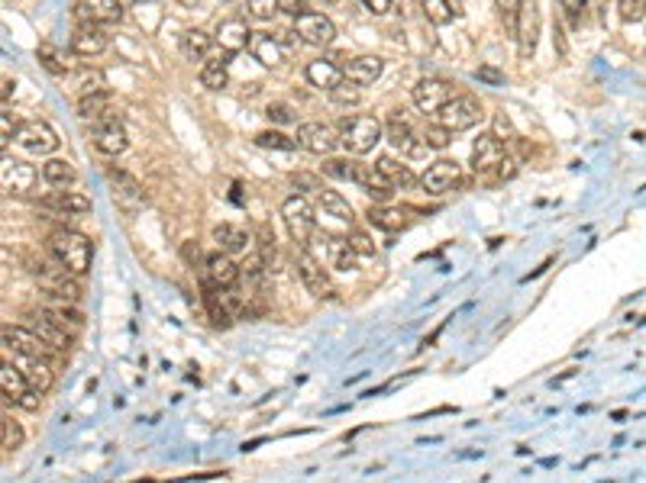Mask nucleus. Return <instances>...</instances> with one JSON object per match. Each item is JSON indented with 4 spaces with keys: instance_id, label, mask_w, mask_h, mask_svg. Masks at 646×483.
Returning a JSON list of instances; mask_svg holds the SVG:
<instances>
[{
    "instance_id": "f8f14e48",
    "label": "nucleus",
    "mask_w": 646,
    "mask_h": 483,
    "mask_svg": "<svg viewBox=\"0 0 646 483\" xmlns=\"http://www.w3.org/2000/svg\"><path fill=\"white\" fill-rule=\"evenodd\" d=\"M16 146H23L30 155H53L59 148V136L43 119H26L16 132Z\"/></svg>"
},
{
    "instance_id": "13d9d810",
    "label": "nucleus",
    "mask_w": 646,
    "mask_h": 483,
    "mask_svg": "<svg viewBox=\"0 0 646 483\" xmlns=\"http://www.w3.org/2000/svg\"><path fill=\"white\" fill-rule=\"evenodd\" d=\"M495 136H498V139H514V126H511V119H507L505 113L495 117Z\"/></svg>"
},
{
    "instance_id": "864d4df0",
    "label": "nucleus",
    "mask_w": 646,
    "mask_h": 483,
    "mask_svg": "<svg viewBox=\"0 0 646 483\" xmlns=\"http://www.w3.org/2000/svg\"><path fill=\"white\" fill-rule=\"evenodd\" d=\"M352 168H356V161H340V158L323 165V171H327L330 177H340V181H352Z\"/></svg>"
},
{
    "instance_id": "c9c22d12",
    "label": "nucleus",
    "mask_w": 646,
    "mask_h": 483,
    "mask_svg": "<svg viewBox=\"0 0 646 483\" xmlns=\"http://www.w3.org/2000/svg\"><path fill=\"white\" fill-rule=\"evenodd\" d=\"M227 52L223 55H217V59H210V62H204V68H201V84L207 90H223L227 84H230V71H227Z\"/></svg>"
},
{
    "instance_id": "3c124183",
    "label": "nucleus",
    "mask_w": 646,
    "mask_h": 483,
    "mask_svg": "<svg viewBox=\"0 0 646 483\" xmlns=\"http://www.w3.org/2000/svg\"><path fill=\"white\" fill-rule=\"evenodd\" d=\"M265 117L272 119V123H294L297 113H294V107H288V103H268Z\"/></svg>"
},
{
    "instance_id": "f257e3e1",
    "label": "nucleus",
    "mask_w": 646,
    "mask_h": 483,
    "mask_svg": "<svg viewBox=\"0 0 646 483\" xmlns=\"http://www.w3.org/2000/svg\"><path fill=\"white\" fill-rule=\"evenodd\" d=\"M49 255L68 268L74 278H84L91 271V261H94V245H91L88 235L74 232V229H55L49 235Z\"/></svg>"
},
{
    "instance_id": "4468645a",
    "label": "nucleus",
    "mask_w": 646,
    "mask_h": 483,
    "mask_svg": "<svg viewBox=\"0 0 646 483\" xmlns=\"http://www.w3.org/2000/svg\"><path fill=\"white\" fill-rule=\"evenodd\" d=\"M91 142L101 155H123L127 152V129L120 123V117H111V119H97L91 126Z\"/></svg>"
},
{
    "instance_id": "bb28decb",
    "label": "nucleus",
    "mask_w": 646,
    "mask_h": 483,
    "mask_svg": "<svg viewBox=\"0 0 646 483\" xmlns=\"http://www.w3.org/2000/svg\"><path fill=\"white\" fill-rule=\"evenodd\" d=\"M342 71H346V80H356L359 88H365V84H375V80L381 78L385 62H381L379 55H359V59L346 62Z\"/></svg>"
},
{
    "instance_id": "39448f33",
    "label": "nucleus",
    "mask_w": 646,
    "mask_h": 483,
    "mask_svg": "<svg viewBox=\"0 0 646 483\" xmlns=\"http://www.w3.org/2000/svg\"><path fill=\"white\" fill-rule=\"evenodd\" d=\"M482 117H485L482 103H478L472 94H459L437 113V123L446 126L449 132H466V129H472V126L482 123Z\"/></svg>"
},
{
    "instance_id": "cd10ccee",
    "label": "nucleus",
    "mask_w": 646,
    "mask_h": 483,
    "mask_svg": "<svg viewBox=\"0 0 646 483\" xmlns=\"http://www.w3.org/2000/svg\"><path fill=\"white\" fill-rule=\"evenodd\" d=\"M307 80H311L313 88L320 90H333L336 84H342L346 80V71L340 68V62L333 59H317L307 65Z\"/></svg>"
},
{
    "instance_id": "79ce46f5",
    "label": "nucleus",
    "mask_w": 646,
    "mask_h": 483,
    "mask_svg": "<svg viewBox=\"0 0 646 483\" xmlns=\"http://www.w3.org/2000/svg\"><path fill=\"white\" fill-rule=\"evenodd\" d=\"M74 88H78V97L101 94V90H104V78H101V71H91V68H82V71L74 74Z\"/></svg>"
},
{
    "instance_id": "603ef678",
    "label": "nucleus",
    "mask_w": 646,
    "mask_h": 483,
    "mask_svg": "<svg viewBox=\"0 0 646 483\" xmlns=\"http://www.w3.org/2000/svg\"><path fill=\"white\" fill-rule=\"evenodd\" d=\"M16 132H20V126L14 123V113L4 110V113H0V146L7 148L10 142L16 139Z\"/></svg>"
},
{
    "instance_id": "a878e982",
    "label": "nucleus",
    "mask_w": 646,
    "mask_h": 483,
    "mask_svg": "<svg viewBox=\"0 0 646 483\" xmlns=\"http://www.w3.org/2000/svg\"><path fill=\"white\" fill-rule=\"evenodd\" d=\"M39 204H43L45 210L62 213V216H84V213H91V200L78 191H53L49 197L39 200Z\"/></svg>"
},
{
    "instance_id": "6e6d98bb",
    "label": "nucleus",
    "mask_w": 646,
    "mask_h": 483,
    "mask_svg": "<svg viewBox=\"0 0 646 483\" xmlns=\"http://www.w3.org/2000/svg\"><path fill=\"white\" fill-rule=\"evenodd\" d=\"M291 184H294L297 191H323V187H320V181L313 175H291Z\"/></svg>"
},
{
    "instance_id": "20e7f679",
    "label": "nucleus",
    "mask_w": 646,
    "mask_h": 483,
    "mask_svg": "<svg viewBox=\"0 0 646 483\" xmlns=\"http://www.w3.org/2000/svg\"><path fill=\"white\" fill-rule=\"evenodd\" d=\"M4 361L16 365L23 371V377L30 381V387L36 390L39 396H45L53 390L55 384V374H53V361L39 358V355H30V352H20L14 345H4Z\"/></svg>"
},
{
    "instance_id": "c03bdc74",
    "label": "nucleus",
    "mask_w": 646,
    "mask_h": 483,
    "mask_svg": "<svg viewBox=\"0 0 646 483\" xmlns=\"http://www.w3.org/2000/svg\"><path fill=\"white\" fill-rule=\"evenodd\" d=\"M0 432H4V451H16V448L23 445V429L10 412L0 419Z\"/></svg>"
},
{
    "instance_id": "4c0bfd02",
    "label": "nucleus",
    "mask_w": 646,
    "mask_h": 483,
    "mask_svg": "<svg viewBox=\"0 0 646 483\" xmlns=\"http://www.w3.org/2000/svg\"><path fill=\"white\" fill-rule=\"evenodd\" d=\"M379 168H381V175H385L388 181L394 184V187H401V191H408V187H414V184H417L414 171H410L408 165H401L398 158H391V155H381Z\"/></svg>"
},
{
    "instance_id": "49530a36",
    "label": "nucleus",
    "mask_w": 646,
    "mask_h": 483,
    "mask_svg": "<svg viewBox=\"0 0 646 483\" xmlns=\"http://www.w3.org/2000/svg\"><path fill=\"white\" fill-rule=\"evenodd\" d=\"M246 14L259 23H268L278 14V0H246Z\"/></svg>"
},
{
    "instance_id": "f704fd0d",
    "label": "nucleus",
    "mask_w": 646,
    "mask_h": 483,
    "mask_svg": "<svg viewBox=\"0 0 646 483\" xmlns=\"http://www.w3.org/2000/svg\"><path fill=\"white\" fill-rule=\"evenodd\" d=\"M317 204H320V210H323V216H333V220H340V223H352V220H356V213H352L350 200L340 197L336 191H320L317 194Z\"/></svg>"
},
{
    "instance_id": "a211bd4d",
    "label": "nucleus",
    "mask_w": 646,
    "mask_h": 483,
    "mask_svg": "<svg viewBox=\"0 0 646 483\" xmlns=\"http://www.w3.org/2000/svg\"><path fill=\"white\" fill-rule=\"evenodd\" d=\"M4 345H14L20 352H30V355H39L45 361H59L65 355H59L53 345H45L43 338L36 336L33 329H23V326H4Z\"/></svg>"
},
{
    "instance_id": "680f3d73",
    "label": "nucleus",
    "mask_w": 646,
    "mask_h": 483,
    "mask_svg": "<svg viewBox=\"0 0 646 483\" xmlns=\"http://www.w3.org/2000/svg\"><path fill=\"white\" fill-rule=\"evenodd\" d=\"M559 4H563V10L565 14H582V10H585V0H559Z\"/></svg>"
},
{
    "instance_id": "72a5a7b5",
    "label": "nucleus",
    "mask_w": 646,
    "mask_h": 483,
    "mask_svg": "<svg viewBox=\"0 0 646 483\" xmlns=\"http://www.w3.org/2000/svg\"><path fill=\"white\" fill-rule=\"evenodd\" d=\"M39 177V171H33L30 165H20V161H10L4 158V187L14 184L16 194H30L33 191V181Z\"/></svg>"
},
{
    "instance_id": "ddd939ff",
    "label": "nucleus",
    "mask_w": 646,
    "mask_h": 483,
    "mask_svg": "<svg viewBox=\"0 0 646 483\" xmlns=\"http://www.w3.org/2000/svg\"><path fill=\"white\" fill-rule=\"evenodd\" d=\"M297 146L311 155H330L336 146H340V129L327 123H301L297 126Z\"/></svg>"
},
{
    "instance_id": "dca6fc26",
    "label": "nucleus",
    "mask_w": 646,
    "mask_h": 483,
    "mask_svg": "<svg viewBox=\"0 0 646 483\" xmlns=\"http://www.w3.org/2000/svg\"><path fill=\"white\" fill-rule=\"evenodd\" d=\"M514 39H517L520 45V55H524V59H534L536 43H540V10H536V0H524Z\"/></svg>"
},
{
    "instance_id": "1a4fd4ad",
    "label": "nucleus",
    "mask_w": 646,
    "mask_h": 483,
    "mask_svg": "<svg viewBox=\"0 0 646 483\" xmlns=\"http://www.w3.org/2000/svg\"><path fill=\"white\" fill-rule=\"evenodd\" d=\"M385 139L401 155H408V158H420L424 152H430V148L424 146V136H417L414 126H410L408 117H401V113H391V117H388Z\"/></svg>"
},
{
    "instance_id": "6e6552de",
    "label": "nucleus",
    "mask_w": 646,
    "mask_h": 483,
    "mask_svg": "<svg viewBox=\"0 0 646 483\" xmlns=\"http://www.w3.org/2000/svg\"><path fill=\"white\" fill-rule=\"evenodd\" d=\"M107 181H111L113 187V200H117V206L123 213H136L146 206V187H142L140 181H136L130 171L123 168H107Z\"/></svg>"
},
{
    "instance_id": "f03ea898",
    "label": "nucleus",
    "mask_w": 646,
    "mask_h": 483,
    "mask_svg": "<svg viewBox=\"0 0 646 483\" xmlns=\"http://www.w3.org/2000/svg\"><path fill=\"white\" fill-rule=\"evenodd\" d=\"M381 136H385V126L375 117L356 113V117H346L340 123V146L350 155H369L381 142Z\"/></svg>"
},
{
    "instance_id": "0e129e2a",
    "label": "nucleus",
    "mask_w": 646,
    "mask_h": 483,
    "mask_svg": "<svg viewBox=\"0 0 646 483\" xmlns=\"http://www.w3.org/2000/svg\"><path fill=\"white\" fill-rule=\"evenodd\" d=\"M330 4H336V0H330Z\"/></svg>"
},
{
    "instance_id": "aec40b11",
    "label": "nucleus",
    "mask_w": 646,
    "mask_h": 483,
    "mask_svg": "<svg viewBox=\"0 0 646 483\" xmlns=\"http://www.w3.org/2000/svg\"><path fill=\"white\" fill-rule=\"evenodd\" d=\"M201 280H210L214 287H223V290H230V287L239 284V268L230 255H207L204 258V268H201Z\"/></svg>"
},
{
    "instance_id": "4d7b16f0",
    "label": "nucleus",
    "mask_w": 646,
    "mask_h": 483,
    "mask_svg": "<svg viewBox=\"0 0 646 483\" xmlns=\"http://www.w3.org/2000/svg\"><path fill=\"white\" fill-rule=\"evenodd\" d=\"M278 14H288V16H304V0H278Z\"/></svg>"
},
{
    "instance_id": "5701e85b",
    "label": "nucleus",
    "mask_w": 646,
    "mask_h": 483,
    "mask_svg": "<svg viewBox=\"0 0 646 483\" xmlns=\"http://www.w3.org/2000/svg\"><path fill=\"white\" fill-rule=\"evenodd\" d=\"M104 49H107L104 26H94V23H78V26H74V36H72L74 55H82V59H97Z\"/></svg>"
},
{
    "instance_id": "9b49d317",
    "label": "nucleus",
    "mask_w": 646,
    "mask_h": 483,
    "mask_svg": "<svg viewBox=\"0 0 646 483\" xmlns=\"http://www.w3.org/2000/svg\"><path fill=\"white\" fill-rule=\"evenodd\" d=\"M459 181H462L459 165H456V161H449V158L433 161L430 168L420 175V187H424V194H430V197H443V194L456 191V187H459Z\"/></svg>"
},
{
    "instance_id": "4be33fe9",
    "label": "nucleus",
    "mask_w": 646,
    "mask_h": 483,
    "mask_svg": "<svg viewBox=\"0 0 646 483\" xmlns=\"http://www.w3.org/2000/svg\"><path fill=\"white\" fill-rule=\"evenodd\" d=\"M501 161H505V146H501L498 136H495V132L478 136L476 146H472V171H476V175H485V171L498 168Z\"/></svg>"
},
{
    "instance_id": "5fc2aeb1",
    "label": "nucleus",
    "mask_w": 646,
    "mask_h": 483,
    "mask_svg": "<svg viewBox=\"0 0 646 483\" xmlns=\"http://www.w3.org/2000/svg\"><path fill=\"white\" fill-rule=\"evenodd\" d=\"M617 4H621V16H624V20H643L646 16V0H617Z\"/></svg>"
},
{
    "instance_id": "58836bf2",
    "label": "nucleus",
    "mask_w": 646,
    "mask_h": 483,
    "mask_svg": "<svg viewBox=\"0 0 646 483\" xmlns=\"http://www.w3.org/2000/svg\"><path fill=\"white\" fill-rule=\"evenodd\" d=\"M356 251L350 249L346 239H330V258L327 261L333 264L336 271H356Z\"/></svg>"
},
{
    "instance_id": "052dcab7",
    "label": "nucleus",
    "mask_w": 646,
    "mask_h": 483,
    "mask_svg": "<svg viewBox=\"0 0 646 483\" xmlns=\"http://www.w3.org/2000/svg\"><path fill=\"white\" fill-rule=\"evenodd\" d=\"M478 78L488 80V84H501V80H505V74L495 71V68H491V65H482V68H478Z\"/></svg>"
},
{
    "instance_id": "c756f323",
    "label": "nucleus",
    "mask_w": 646,
    "mask_h": 483,
    "mask_svg": "<svg viewBox=\"0 0 646 483\" xmlns=\"http://www.w3.org/2000/svg\"><path fill=\"white\" fill-rule=\"evenodd\" d=\"M43 181L49 184V187H59V191H68L74 181H78V171H74L72 161L65 158H49L43 165Z\"/></svg>"
},
{
    "instance_id": "e2e57ef3",
    "label": "nucleus",
    "mask_w": 646,
    "mask_h": 483,
    "mask_svg": "<svg viewBox=\"0 0 646 483\" xmlns=\"http://www.w3.org/2000/svg\"><path fill=\"white\" fill-rule=\"evenodd\" d=\"M136 4H156V0H136Z\"/></svg>"
},
{
    "instance_id": "2eb2a0df",
    "label": "nucleus",
    "mask_w": 646,
    "mask_h": 483,
    "mask_svg": "<svg viewBox=\"0 0 646 483\" xmlns=\"http://www.w3.org/2000/svg\"><path fill=\"white\" fill-rule=\"evenodd\" d=\"M74 20L94 23V26H113L123 20L120 0H74Z\"/></svg>"
},
{
    "instance_id": "b1692460",
    "label": "nucleus",
    "mask_w": 646,
    "mask_h": 483,
    "mask_svg": "<svg viewBox=\"0 0 646 483\" xmlns=\"http://www.w3.org/2000/svg\"><path fill=\"white\" fill-rule=\"evenodd\" d=\"M217 43H220V49L227 52V55H236V52L249 49V43H253V33H249L246 20H239V16H230V20H223L220 26H217Z\"/></svg>"
},
{
    "instance_id": "bf43d9fd",
    "label": "nucleus",
    "mask_w": 646,
    "mask_h": 483,
    "mask_svg": "<svg viewBox=\"0 0 646 483\" xmlns=\"http://www.w3.org/2000/svg\"><path fill=\"white\" fill-rule=\"evenodd\" d=\"M362 4H365V10H371L375 16L391 14V0H362Z\"/></svg>"
},
{
    "instance_id": "de8ad7c7",
    "label": "nucleus",
    "mask_w": 646,
    "mask_h": 483,
    "mask_svg": "<svg viewBox=\"0 0 646 483\" xmlns=\"http://www.w3.org/2000/svg\"><path fill=\"white\" fill-rule=\"evenodd\" d=\"M501 10V20H505L507 33H517V16H520V7H524V0H495Z\"/></svg>"
},
{
    "instance_id": "7ed1b4c3",
    "label": "nucleus",
    "mask_w": 646,
    "mask_h": 483,
    "mask_svg": "<svg viewBox=\"0 0 646 483\" xmlns=\"http://www.w3.org/2000/svg\"><path fill=\"white\" fill-rule=\"evenodd\" d=\"M201 290H204V307H207L214 326L227 329V326H233V319L243 316L246 300H243V293H239L236 287L223 290V287H214L210 280H201Z\"/></svg>"
},
{
    "instance_id": "6ab92c4d",
    "label": "nucleus",
    "mask_w": 646,
    "mask_h": 483,
    "mask_svg": "<svg viewBox=\"0 0 646 483\" xmlns=\"http://www.w3.org/2000/svg\"><path fill=\"white\" fill-rule=\"evenodd\" d=\"M294 36H301L307 45H330L336 39V26L323 14H304L294 20Z\"/></svg>"
},
{
    "instance_id": "c85d7f7f",
    "label": "nucleus",
    "mask_w": 646,
    "mask_h": 483,
    "mask_svg": "<svg viewBox=\"0 0 646 483\" xmlns=\"http://www.w3.org/2000/svg\"><path fill=\"white\" fill-rule=\"evenodd\" d=\"M249 49H253L259 65H265V68L282 65V43H278V36H272V33H253Z\"/></svg>"
},
{
    "instance_id": "a18cd8bd",
    "label": "nucleus",
    "mask_w": 646,
    "mask_h": 483,
    "mask_svg": "<svg viewBox=\"0 0 646 483\" xmlns=\"http://www.w3.org/2000/svg\"><path fill=\"white\" fill-rule=\"evenodd\" d=\"M330 97H333L340 107H356V103L362 100V90H359L356 80H342V84H336V88L330 90Z\"/></svg>"
},
{
    "instance_id": "f3484780",
    "label": "nucleus",
    "mask_w": 646,
    "mask_h": 483,
    "mask_svg": "<svg viewBox=\"0 0 646 483\" xmlns=\"http://www.w3.org/2000/svg\"><path fill=\"white\" fill-rule=\"evenodd\" d=\"M297 274H301V280H304V287L313 297H330L333 293V284H330V274L323 268V261H317L307 249L297 251Z\"/></svg>"
},
{
    "instance_id": "2f4dec72",
    "label": "nucleus",
    "mask_w": 646,
    "mask_h": 483,
    "mask_svg": "<svg viewBox=\"0 0 646 483\" xmlns=\"http://www.w3.org/2000/svg\"><path fill=\"white\" fill-rule=\"evenodd\" d=\"M210 45H214V39L204 30H185L178 39V49L188 62H204L210 55Z\"/></svg>"
},
{
    "instance_id": "8fccbe9b",
    "label": "nucleus",
    "mask_w": 646,
    "mask_h": 483,
    "mask_svg": "<svg viewBox=\"0 0 646 483\" xmlns=\"http://www.w3.org/2000/svg\"><path fill=\"white\" fill-rule=\"evenodd\" d=\"M346 242H350V249L356 251L359 258H371V255H375V245H371V239L365 232H359V229H350Z\"/></svg>"
},
{
    "instance_id": "a19ab883",
    "label": "nucleus",
    "mask_w": 646,
    "mask_h": 483,
    "mask_svg": "<svg viewBox=\"0 0 646 483\" xmlns=\"http://www.w3.org/2000/svg\"><path fill=\"white\" fill-rule=\"evenodd\" d=\"M256 146L259 148H275V152H294V148H301L297 146V139H291V136H284V132H259L256 136Z\"/></svg>"
},
{
    "instance_id": "412c9836",
    "label": "nucleus",
    "mask_w": 646,
    "mask_h": 483,
    "mask_svg": "<svg viewBox=\"0 0 646 483\" xmlns=\"http://www.w3.org/2000/svg\"><path fill=\"white\" fill-rule=\"evenodd\" d=\"M352 184H356V187H362L369 197L381 200V204H388V200H391V194H394V184L388 181L385 175H381L379 165H356V168H352Z\"/></svg>"
},
{
    "instance_id": "393cba45",
    "label": "nucleus",
    "mask_w": 646,
    "mask_h": 483,
    "mask_svg": "<svg viewBox=\"0 0 646 483\" xmlns=\"http://www.w3.org/2000/svg\"><path fill=\"white\" fill-rule=\"evenodd\" d=\"M214 242L217 249L223 251V255H249L253 251V239H249V232L239 226H233V223H220V226L214 229Z\"/></svg>"
},
{
    "instance_id": "423d86ee",
    "label": "nucleus",
    "mask_w": 646,
    "mask_h": 483,
    "mask_svg": "<svg viewBox=\"0 0 646 483\" xmlns=\"http://www.w3.org/2000/svg\"><path fill=\"white\" fill-rule=\"evenodd\" d=\"M0 393L4 400L20 406V410H39V393L30 387V381L23 377V371L10 361H0Z\"/></svg>"
},
{
    "instance_id": "37998d69",
    "label": "nucleus",
    "mask_w": 646,
    "mask_h": 483,
    "mask_svg": "<svg viewBox=\"0 0 646 483\" xmlns=\"http://www.w3.org/2000/svg\"><path fill=\"white\" fill-rule=\"evenodd\" d=\"M420 136H424V146L433 148V152H439V148H446L449 142H453V132L446 129V126H439V123H427Z\"/></svg>"
},
{
    "instance_id": "0eeeda50",
    "label": "nucleus",
    "mask_w": 646,
    "mask_h": 483,
    "mask_svg": "<svg viewBox=\"0 0 646 483\" xmlns=\"http://www.w3.org/2000/svg\"><path fill=\"white\" fill-rule=\"evenodd\" d=\"M282 216H284V226H288L291 239L301 245V249H307V242L313 239V232H317V220H313V206L307 204L304 197H288L282 204Z\"/></svg>"
},
{
    "instance_id": "e433bc0d",
    "label": "nucleus",
    "mask_w": 646,
    "mask_h": 483,
    "mask_svg": "<svg viewBox=\"0 0 646 483\" xmlns=\"http://www.w3.org/2000/svg\"><path fill=\"white\" fill-rule=\"evenodd\" d=\"M365 216H369L371 226L385 229V232H401L408 226V216L401 210H394V206H369Z\"/></svg>"
},
{
    "instance_id": "473e14b6",
    "label": "nucleus",
    "mask_w": 646,
    "mask_h": 483,
    "mask_svg": "<svg viewBox=\"0 0 646 483\" xmlns=\"http://www.w3.org/2000/svg\"><path fill=\"white\" fill-rule=\"evenodd\" d=\"M111 94L107 90H101V94H88V97H78V117L82 119H91V123H97V119H111L117 117V113L111 110Z\"/></svg>"
},
{
    "instance_id": "9d476101",
    "label": "nucleus",
    "mask_w": 646,
    "mask_h": 483,
    "mask_svg": "<svg viewBox=\"0 0 646 483\" xmlns=\"http://www.w3.org/2000/svg\"><path fill=\"white\" fill-rule=\"evenodd\" d=\"M410 97H414L417 110H420V113H433V117H437L446 103L453 100V84H449V80H443V78H420Z\"/></svg>"
},
{
    "instance_id": "09e8293b",
    "label": "nucleus",
    "mask_w": 646,
    "mask_h": 483,
    "mask_svg": "<svg viewBox=\"0 0 646 483\" xmlns=\"http://www.w3.org/2000/svg\"><path fill=\"white\" fill-rule=\"evenodd\" d=\"M39 62L45 65V71L53 74H68V65L59 59V52L53 49V45H39Z\"/></svg>"
},
{
    "instance_id": "ea45409f",
    "label": "nucleus",
    "mask_w": 646,
    "mask_h": 483,
    "mask_svg": "<svg viewBox=\"0 0 646 483\" xmlns=\"http://www.w3.org/2000/svg\"><path fill=\"white\" fill-rule=\"evenodd\" d=\"M420 7H424L427 20L437 23V26H446V23H453L456 16H459L449 0H420Z\"/></svg>"
},
{
    "instance_id": "7c9ffc66",
    "label": "nucleus",
    "mask_w": 646,
    "mask_h": 483,
    "mask_svg": "<svg viewBox=\"0 0 646 483\" xmlns=\"http://www.w3.org/2000/svg\"><path fill=\"white\" fill-rule=\"evenodd\" d=\"M33 332H36V336L43 338L45 345H53V348H55V352H59V355H65L68 348H72V342H74V338L68 336V332H62L59 326H55V322L45 319L43 313L33 316Z\"/></svg>"
}]
</instances>
